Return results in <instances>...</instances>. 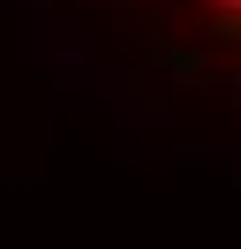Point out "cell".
I'll list each match as a JSON object with an SVG mask.
<instances>
[{
    "label": "cell",
    "mask_w": 241,
    "mask_h": 249,
    "mask_svg": "<svg viewBox=\"0 0 241 249\" xmlns=\"http://www.w3.org/2000/svg\"><path fill=\"white\" fill-rule=\"evenodd\" d=\"M143 61H151V68H166L173 83H204V68H211L196 46H173L166 31H143Z\"/></svg>",
    "instance_id": "obj_1"
},
{
    "label": "cell",
    "mask_w": 241,
    "mask_h": 249,
    "mask_svg": "<svg viewBox=\"0 0 241 249\" xmlns=\"http://www.w3.org/2000/svg\"><path fill=\"white\" fill-rule=\"evenodd\" d=\"M204 38L241 46V0H204Z\"/></svg>",
    "instance_id": "obj_2"
}]
</instances>
